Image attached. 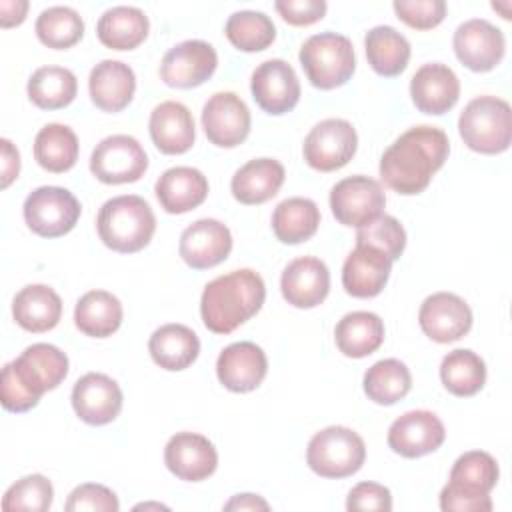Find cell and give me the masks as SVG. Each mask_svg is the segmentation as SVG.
<instances>
[{
  "instance_id": "22",
  "label": "cell",
  "mask_w": 512,
  "mask_h": 512,
  "mask_svg": "<svg viewBox=\"0 0 512 512\" xmlns=\"http://www.w3.org/2000/svg\"><path fill=\"white\" fill-rule=\"evenodd\" d=\"M268 372V358L254 342H234L226 346L216 360V376L230 392L256 390Z\"/></svg>"
},
{
  "instance_id": "9",
  "label": "cell",
  "mask_w": 512,
  "mask_h": 512,
  "mask_svg": "<svg viewBox=\"0 0 512 512\" xmlns=\"http://www.w3.org/2000/svg\"><path fill=\"white\" fill-rule=\"evenodd\" d=\"M148 170L142 144L128 134H112L96 144L90 156V172L104 184L136 182Z\"/></svg>"
},
{
  "instance_id": "18",
  "label": "cell",
  "mask_w": 512,
  "mask_h": 512,
  "mask_svg": "<svg viewBox=\"0 0 512 512\" xmlns=\"http://www.w3.org/2000/svg\"><path fill=\"white\" fill-rule=\"evenodd\" d=\"M72 408L90 426H104L118 418L122 410V390L116 380L102 372H88L72 388Z\"/></svg>"
},
{
  "instance_id": "51",
  "label": "cell",
  "mask_w": 512,
  "mask_h": 512,
  "mask_svg": "<svg viewBox=\"0 0 512 512\" xmlns=\"http://www.w3.org/2000/svg\"><path fill=\"white\" fill-rule=\"evenodd\" d=\"M224 510H270V504L258 494H236L226 504Z\"/></svg>"
},
{
  "instance_id": "39",
  "label": "cell",
  "mask_w": 512,
  "mask_h": 512,
  "mask_svg": "<svg viewBox=\"0 0 512 512\" xmlns=\"http://www.w3.org/2000/svg\"><path fill=\"white\" fill-rule=\"evenodd\" d=\"M440 380L444 388L454 396H474L484 388L486 364L476 352L468 348H456L442 358Z\"/></svg>"
},
{
  "instance_id": "3",
  "label": "cell",
  "mask_w": 512,
  "mask_h": 512,
  "mask_svg": "<svg viewBox=\"0 0 512 512\" xmlns=\"http://www.w3.org/2000/svg\"><path fill=\"white\" fill-rule=\"evenodd\" d=\"M500 476L498 462L484 450H470L456 458L450 480L440 492L444 512H490V492Z\"/></svg>"
},
{
  "instance_id": "10",
  "label": "cell",
  "mask_w": 512,
  "mask_h": 512,
  "mask_svg": "<svg viewBox=\"0 0 512 512\" xmlns=\"http://www.w3.org/2000/svg\"><path fill=\"white\" fill-rule=\"evenodd\" d=\"M356 148L358 134L354 126L342 118H326L308 132L302 154L310 168L318 172H334L352 160Z\"/></svg>"
},
{
  "instance_id": "14",
  "label": "cell",
  "mask_w": 512,
  "mask_h": 512,
  "mask_svg": "<svg viewBox=\"0 0 512 512\" xmlns=\"http://www.w3.org/2000/svg\"><path fill=\"white\" fill-rule=\"evenodd\" d=\"M456 58L472 72H490L504 58L506 40L500 28L484 18L462 22L452 38Z\"/></svg>"
},
{
  "instance_id": "45",
  "label": "cell",
  "mask_w": 512,
  "mask_h": 512,
  "mask_svg": "<svg viewBox=\"0 0 512 512\" xmlns=\"http://www.w3.org/2000/svg\"><path fill=\"white\" fill-rule=\"evenodd\" d=\"M396 16L416 30H432L446 16L444 0H394Z\"/></svg>"
},
{
  "instance_id": "44",
  "label": "cell",
  "mask_w": 512,
  "mask_h": 512,
  "mask_svg": "<svg viewBox=\"0 0 512 512\" xmlns=\"http://www.w3.org/2000/svg\"><path fill=\"white\" fill-rule=\"evenodd\" d=\"M356 244L374 246L394 262L406 248V230L394 216L380 214L372 222L358 228Z\"/></svg>"
},
{
  "instance_id": "6",
  "label": "cell",
  "mask_w": 512,
  "mask_h": 512,
  "mask_svg": "<svg viewBox=\"0 0 512 512\" xmlns=\"http://www.w3.org/2000/svg\"><path fill=\"white\" fill-rule=\"evenodd\" d=\"M300 64L314 88L334 90L346 84L356 70V54L348 36L320 32L300 48Z\"/></svg>"
},
{
  "instance_id": "48",
  "label": "cell",
  "mask_w": 512,
  "mask_h": 512,
  "mask_svg": "<svg viewBox=\"0 0 512 512\" xmlns=\"http://www.w3.org/2000/svg\"><path fill=\"white\" fill-rule=\"evenodd\" d=\"M276 12L292 26H310L324 18L326 2L324 0H276Z\"/></svg>"
},
{
  "instance_id": "43",
  "label": "cell",
  "mask_w": 512,
  "mask_h": 512,
  "mask_svg": "<svg viewBox=\"0 0 512 512\" xmlns=\"http://www.w3.org/2000/svg\"><path fill=\"white\" fill-rule=\"evenodd\" d=\"M54 488L52 482L44 474H28L16 480L2 498L4 512L30 510V512H46L52 506Z\"/></svg>"
},
{
  "instance_id": "16",
  "label": "cell",
  "mask_w": 512,
  "mask_h": 512,
  "mask_svg": "<svg viewBox=\"0 0 512 512\" xmlns=\"http://www.w3.org/2000/svg\"><path fill=\"white\" fill-rule=\"evenodd\" d=\"M418 324L422 332L438 344L456 342L470 332L472 310L458 294L436 292L422 302Z\"/></svg>"
},
{
  "instance_id": "29",
  "label": "cell",
  "mask_w": 512,
  "mask_h": 512,
  "mask_svg": "<svg viewBox=\"0 0 512 512\" xmlns=\"http://www.w3.org/2000/svg\"><path fill=\"white\" fill-rule=\"evenodd\" d=\"M286 178L284 166L274 158H254L240 166L232 180V196L246 206H256L272 200Z\"/></svg>"
},
{
  "instance_id": "36",
  "label": "cell",
  "mask_w": 512,
  "mask_h": 512,
  "mask_svg": "<svg viewBox=\"0 0 512 512\" xmlns=\"http://www.w3.org/2000/svg\"><path fill=\"white\" fill-rule=\"evenodd\" d=\"M320 224V210L314 200L294 196L282 200L272 212V230L282 244L310 240Z\"/></svg>"
},
{
  "instance_id": "12",
  "label": "cell",
  "mask_w": 512,
  "mask_h": 512,
  "mask_svg": "<svg viewBox=\"0 0 512 512\" xmlns=\"http://www.w3.org/2000/svg\"><path fill=\"white\" fill-rule=\"evenodd\" d=\"M250 110L234 92L212 94L202 108V128L206 138L220 148H234L250 134Z\"/></svg>"
},
{
  "instance_id": "34",
  "label": "cell",
  "mask_w": 512,
  "mask_h": 512,
  "mask_svg": "<svg viewBox=\"0 0 512 512\" xmlns=\"http://www.w3.org/2000/svg\"><path fill=\"white\" fill-rule=\"evenodd\" d=\"M122 304L106 290H90L74 306L76 328L90 338H108L122 324Z\"/></svg>"
},
{
  "instance_id": "26",
  "label": "cell",
  "mask_w": 512,
  "mask_h": 512,
  "mask_svg": "<svg viewBox=\"0 0 512 512\" xmlns=\"http://www.w3.org/2000/svg\"><path fill=\"white\" fill-rule=\"evenodd\" d=\"M88 92L94 106L102 112H120L134 98L136 74L120 60H102L90 70Z\"/></svg>"
},
{
  "instance_id": "27",
  "label": "cell",
  "mask_w": 512,
  "mask_h": 512,
  "mask_svg": "<svg viewBox=\"0 0 512 512\" xmlns=\"http://www.w3.org/2000/svg\"><path fill=\"white\" fill-rule=\"evenodd\" d=\"M148 130L154 146L162 154H184L196 138L192 112L176 100L160 102L152 110Z\"/></svg>"
},
{
  "instance_id": "17",
  "label": "cell",
  "mask_w": 512,
  "mask_h": 512,
  "mask_svg": "<svg viewBox=\"0 0 512 512\" xmlns=\"http://www.w3.org/2000/svg\"><path fill=\"white\" fill-rule=\"evenodd\" d=\"M22 386L40 400L48 390L60 386L68 374V356L54 344L36 342L28 346L16 360L8 362Z\"/></svg>"
},
{
  "instance_id": "33",
  "label": "cell",
  "mask_w": 512,
  "mask_h": 512,
  "mask_svg": "<svg viewBox=\"0 0 512 512\" xmlns=\"http://www.w3.org/2000/svg\"><path fill=\"white\" fill-rule=\"evenodd\" d=\"M334 340L338 350L348 358L370 356L384 342V322L374 312H348L336 324Z\"/></svg>"
},
{
  "instance_id": "38",
  "label": "cell",
  "mask_w": 512,
  "mask_h": 512,
  "mask_svg": "<svg viewBox=\"0 0 512 512\" xmlns=\"http://www.w3.org/2000/svg\"><path fill=\"white\" fill-rule=\"evenodd\" d=\"M26 92L34 106L42 110H60L76 98L78 82L68 68L42 66L30 76Z\"/></svg>"
},
{
  "instance_id": "32",
  "label": "cell",
  "mask_w": 512,
  "mask_h": 512,
  "mask_svg": "<svg viewBox=\"0 0 512 512\" xmlns=\"http://www.w3.org/2000/svg\"><path fill=\"white\" fill-rule=\"evenodd\" d=\"M150 30L148 16L136 6H112L108 8L98 24V40L110 50H134L138 48Z\"/></svg>"
},
{
  "instance_id": "2",
  "label": "cell",
  "mask_w": 512,
  "mask_h": 512,
  "mask_svg": "<svg viewBox=\"0 0 512 512\" xmlns=\"http://www.w3.org/2000/svg\"><path fill=\"white\" fill-rule=\"evenodd\" d=\"M266 300V286L250 268L232 270L208 282L200 296V316L214 334H230L250 320Z\"/></svg>"
},
{
  "instance_id": "52",
  "label": "cell",
  "mask_w": 512,
  "mask_h": 512,
  "mask_svg": "<svg viewBox=\"0 0 512 512\" xmlns=\"http://www.w3.org/2000/svg\"><path fill=\"white\" fill-rule=\"evenodd\" d=\"M140 508H166V506H162V504H138V506H134V510H140Z\"/></svg>"
},
{
  "instance_id": "47",
  "label": "cell",
  "mask_w": 512,
  "mask_h": 512,
  "mask_svg": "<svg viewBox=\"0 0 512 512\" xmlns=\"http://www.w3.org/2000/svg\"><path fill=\"white\" fill-rule=\"evenodd\" d=\"M346 508L352 510H392V494L384 484L360 482L348 492Z\"/></svg>"
},
{
  "instance_id": "49",
  "label": "cell",
  "mask_w": 512,
  "mask_h": 512,
  "mask_svg": "<svg viewBox=\"0 0 512 512\" xmlns=\"http://www.w3.org/2000/svg\"><path fill=\"white\" fill-rule=\"evenodd\" d=\"M0 146H2V188H8L18 178L20 152L8 138H2Z\"/></svg>"
},
{
  "instance_id": "35",
  "label": "cell",
  "mask_w": 512,
  "mask_h": 512,
  "mask_svg": "<svg viewBox=\"0 0 512 512\" xmlns=\"http://www.w3.org/2000/svg\"><path fill=\"white\" fill-rule=\"evenodd\" d=\"M370 68L386 78L406 70L410 60V42L392 26H374L364 38Z\"/></svg>"
},
{
  "instance_id": "13",
  "label": "cell",
  "mask_w": 512,
  "mask_h": 512,
  "mask_svg": "<svg viewBox=\"0 0 512 512\" xmlns=\"http://www.w3.org/2000/svg\"><path fill=\"white\" fill-rule=\"evenodd\" d=\"M218 66V54L204 40H184L172 46L160 62V78L172 88H196L204 84Z\"/></svg>"
},
{
  "instance_id": "42",
  "label": "cell",
  "mask_w": 512,
  "mask_h": 512,
  "mask_svg": "<svg viewBox=\"0 0 512 512\" xmlns=\"http://www.w3.org/2000/svg\"><path fill=\"white\" fill-rule=\"evenodd\" d=\"M224 34L234 48L242 52H260L274 42L276 26L264 12L240 10L226 20Z\"/></svg>"
},
{
  "instance_id": "40",
  "label": "cell",
  "mask_w": 512,
  "mask_h": 512,
  "mask_svg": "<svg viewBox=\"0 0 512 512\" xmlns=\"http://www.w3.org/2000/svg\"><path fill=\"white\" fill-rule=\"evenodd\" d=\"M366 396L382 406L396 404L412 388V374L398 358H384L374 362L364 374Z\"/></svg>"
},
{
  "instance_id": "30",
  "label": "cell",
  "mask_w": 512,
  "mask_h": 512,
  "mask_svg": "<svg viewBox=\"0 0 512 512\" xmlns=\"http://www.w3.org/2000/svg\"><path fill=\"white\" fill-rule=\"evenodd\" d=\"M12 316L26 332H48L62 316V300L46 284H28L12 300Z\"/></svg>"
},
{
  "instance_id": "37",
  "label": "cell",
  "mask_w": 512,
  "mask_h": 512,
  "mask_svg": "<svg viewBox=\"0 0 512 512\" xmlns=\"http://www.w3.org/2000/svg\"><path fill=\"white\" fill-rule=\"evenodd\" d=\"M78 138L74 130L66 124L50 122L42 126L34 138V158L36 162L54 174L68 172L78 160Z\"/></svg>"
},
{
  "instance_id": "20",
  "label": "cell",
  "mask_w": 512,
  "mask_h": 512,
  "mask_svg": "<svg viewBox=\"0 0 512 512\" xmlns=\"http://www.w3.org/2000/svg\"><path fill=\"white\" fill-rule=\"evenodd\" d=\"M232 250V234L226 224L214 218L192 222L178 242L180 258L194 270L214 268L228 258Z\"/></svg>"
},
{
  "instance_id": "19",
  "label": "cell",
  "mask_w": 512,
  "mask_h": 512,
  "mask_svg": "<svg viewBox=\"0 0 512 512\" xmlns=\"http://www.w3.org/2000/svg\"><path fill=\"white\" fill-rule=\"evenodd\" d=\"M446 430L430 410H410L398 416L388 428V446L404 458H420L442 446Z\"/></svg>"
},
{
  "instance_id": "7",
  "label": "cell",
  "mask_w": 512,
  "mask_h": 512,
  "mask_svg": "<svg viewBox=\"0 0 512 512\" xmlns=\"http://www.w3.org/2000/svg\"><path fill=\"white\" fill-rule=\"evenodd\" d=\"M366 460V444L346 426H328L316 432L306 448V464L322 478H348Z\"/></svg>"
},
{
  "instance_id": "50",
  "label": "cell",
  "mask_w": 512,
  "mask_h": 512,
  "mask_svg": "<svg viewBox=\"0 0 512 512\" xmlns=\"http://www.w3.org/2000/svg\"><path fill=\"white\" fill-rule=\"evenodd\" d=\"M28 12L26 0H0V26L12 28L24 22Z\"/></svg>"
},
{
  "instance_id": "5",
  "label": "cell",
  "mask_w": 512,
  "mask_h": 512,
  "mask_svg": "<svg viewBox=\"0 0 512 512\" xmlns=\"http://www.w3.org/2000/svg\"><path fill=\"white\" fill-rule=\"evenodd\" d=\"M458 132L464 144L474 152H506L512 140L510 104L496 96H478L470 100L460 112Z\"/></svg>"
},
{
  "instance_id": "21",
  "label": "cell",
  "mask_w": 512,
  "mask_h": 512,
  "mask_svg": "<svg viewBox=\"0 0 512 512\" xmlns=\"http://www.w3.org/2000/svg\"><path fill=\"white\" fill-rule=\"evenodd\" d=\"M164 464L178 480L202 482L216 472L218 452L202 434L176 432L166 442Z\"/></svg>"
},
{
  "instance_id": "1",
  "label": "cell",
  "mask_w": 512,
  "mask_h": 512,
  "mask_svg": "<svg viewBox=\"0 0 512 512\" xmlns=\"http://www.w3.org/2000/svg\"><path fill=\"white\" fill-rule=\"evenodd\" d=\"M450 142L436 126H414L400 134L380 158L382 182L402 196H414L428 188L432 176L444 166Z\"/></svg>"
},
{
  "instance_id": "8",
  "label": "cell",
  "mask_w": 512,
  "mask_h": 512,
  "mask_svg": "<svg viewBox=\"0 0 512 512\" xmlns=\"http://www.w3.org/2000/svg\"><path fill=\"white\" fill-rule=\"evenodd\" d=\"M80 202L62 186H40L32 190L22 206L28 228L42 238L68 234L80 218Z\"/></svg>"
},
{
  "instance_id": "4",
  "label": "cell",
  "mask_w": 512,
  "mask_h": 512,
  "mask_svg": "<svg viewBox=\"0 0 512 512\" xmlns=\"http://www.w3.org/2000/svg\"><path fill=\"white\" fill-rule=\"evenodd\" d=\"M96 228L104 246L114 252L134 254L150 244L156 232V216L144 198L124 194L102 204Z\"/></svg>"
},
{
  "instance_id": "15",
  "label": "cell",
  "mask_w": 512,
  "mask_h": 512,
  "mask_svg": "<svg viewBox=\"0 0 512 512\" xmlns=\"http://www.w3.org/2000/svg\"><path fill=\"white\" fill-rule=\"evenodd\" d=\"M252 98L272 116L290 112L300 100V82L294 68L280 58L266 60L256 66L250 80Z\"/></svg>"
},
{
  "instance_id": "11",
  "label": "cell",
  "mask_w": 512,
  "mask_h": 512,
  "mask_svg": "<svg viewBox=\"0 0 512 512\" xmlns=\"http://www.w3.org/2000/svg\"><path fill=\"white\" fill-rule=\"evenodd\" d=\"M386 194L378 180L356 174L336 182L330 190V208L334 218L344 226L360 228L384 210Z\"/></svg>"
},
{
  "instance_id": "24",
  "label": "cell",
  "mask_w": 512,
  "mask_h": 512,
  "mask_svg": "<svg viewBox=\"0 0 512 512\" xmlns=\"http://www.w3.org/2000/svg\"><path fill=\"white\" fill-rule=\"evenodd\" d=\"M284 300L294 308H314L322 304L330 292L328 266L314 256L292 260L280 278Z\"/></svg>"
},
{
  "instance_id": "25",
  "label": "cell",
  "mask_w": 512,
  "mask_h": 512,
  "mask_svg": "<svg viewBox=\"0 0 512 512\" xmlns=\"http://www.w3.org/2000/svg\"><path fill=\"white\" fill-rule=\"evenodd\" d=\"M392 272V260L374 246L356 244L342 266V286L354 298L378 296Z\"/></svg>"
},
{
  "instance_id": "46",
  "label": "cell",
  "mask_w": 512,
  "mask_h": 512,
  "mask_svg": "<svg viewBox=\"0 0 512 512\" xmlns=\"http://www.w3.org/2000/svg\"><path fill=\"white\" fill-rule=\"evenodd\" d=\"M64 508L68 512H82V510H92V512H118L120 510V502L118 496L102 486V484H94V482H86L76 486Z\"/></svg>"
},
{
  "instance_id": "23",
  "label": "cell",
  "mask_w": 512,
  "mask_h": 512,
  "mask_svg": "<svg viewBox=\"0 0 512 512\" xmlns=\"http://www.w3.org/2000/svg\"><path fill=\"white\" fill-rule=\"evenodd\" d=\"M410 96L420 112L442 116L456 106L460 98V80L450 66L430 62L420 66L412 76Z\"/></svg>"
},
{
  "instance_id": "28",
  "label": "cell",
  "mask_w": 512,
  "mask_h": 512,
  "mask_svg": "<svg viewBox=\"0 0 512 512\" xmlns=\"http://www.w3.org/2000/svg\"><path fill=\"white\" fill-rule=\"evenodd\" d=\"M164 212L184 214L198 208L208 196L206 176L192 166H174L162 172L154 186Z\"/></svg>"
},
{
  "instance_id": "41",
  "label": "cell",
  "mask_w": 512,
  "mask_h": 512,
  "mask_svg": "<svg viewBox=\"0 0 512 512\" xmlns=\"http://www.w3.org/2000/svg\"><path fill=\"white\" fill-rule=\"evenodd\" d=\"M38 40L52 50L72 48L84 36V20L70 6H50L36 18Z\"/></svg>"
},
{
  "instance_id": "31",
  "label": "cell",
  "mask_w": 512,
  "mask_h": 512,
  "mask_svg": "<svg viewBox=\"0 0 512 512\" xmlns=\"http://www.w3.org/2000/svg\"><path fill=\"white\" fill-rule=\"evenodd\" d=\"M148 352L160 368L178 372L196 362L200 354V340L196 332L184 324H164L152 332Z\"/></svg>"
}]
</instances>
